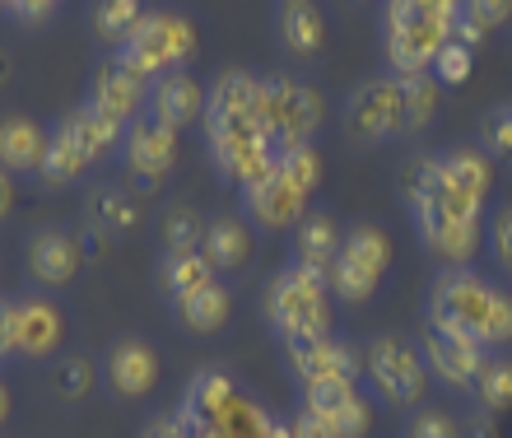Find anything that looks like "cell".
Segmentation results:
<instances>
[{"instance_id": "6da1fadb", "label": "cell", "mask_w": 512, "mask_h": 438, "mask_svg": "<svg viewBox=\"0 0 512 438\" xmlns=\"http://www.w3.org/2000/svg\"><path fill=\"white\" fill-rule=\"evenodd\" d=\"M401 201L410 210L419 243L443 271H461L480 257L485 243V196L466 192L438 168V154H419L401 164Z\"/></svg>"}, {"instance_id": "7a4b0ae2", "label": "cell", "mask_w": 512, "mask_h": 438, "mask_svg": "<svg viewBox=\"0 0 512 438\" xmlns=\"http://www.w3.org/2000/svg\"><path fill=\"white\" fill-rule=\"evenodd\" d=\"M201 126L210 164L233 187L252 182L280 154L266 131V117H261V75H252V70H224L205 89Z\"/></svg>"}, {"instance_id": "3957f363", "label": "cell", "mask_w": 512, "mask_h": 438, "mask_svg": "<svg viewBox=\"0 0 512 438\" xmlns=\"http://www.w3.org/2000/svg\"><path fill=\"white\" fill-rule=\"evenodd\" d=\"M424 322L443 331H457L480 350H508L512 345V294L494 285L489 275L475 266L461 271H438L429 280V299H424Z\"/></svg>"}, {"instance_id": "277c9868", "label": "cell", "mask_w": 512, "mask_h": 438, "mask_svg": "<svg viewBox=\"0 0 512 438\" xmlns=\"http://www.w3.org/2000/svg\"><path fill=\"white\" fill-rule=\"evenodd\" d=\"M317 182H322V154L312 145L280 150L252 182L238 187V215L252 229H266V233L294 229L298 219L312 210Z\"/></svg>"}, {"instance_id": "5b68a950", "label": "cell", "mask_w": 512, "mask_h": 438, "mask_svg": "<svg viewBox=\"0 0 512 438\" xmlns=\"http://www.w3.org/2000/svg\"><path fill=\"white\" fill-rule=\"evenodd\" d=\"M461 0H382L387 75H429L433 56L457 38Z\"/></svg>"}, {"instance_id": "8992f818", "label": "cell", "mask_w": 512, "mask_h": 438, "mask_svg": "<svg viewBox=\"0 0 512 438\" xmlns=\"http://www.w3.org/2000/svg\"><path fill=\"white\" fill-rule=\"evenodd\" d=\"M261 313H266V327L280 336V345L317 336V331H331V289H326V275L284 261L280 271L266 280Z\"/></svg>"}, {"instance_id": "52a82bcc", "label": "cell", "mask_w": 512, "mask_h": 438, "mask_svg": "<svg viewBox=\"0 0 512 438\" xmlns=\"http://www.w3.org/2000/svg\"><path fill=\"white\" fill-rule=\"evenodd\" d=\"M196 52H201V24L187 10H145L140 28L117 56L135 75L159 80V75H173V70H187Z\"/></svg>"}, {"instance_id": "ba28073f", "label": "cell", "mask_w": 512, "mask_h": 438, "mask_svg": "<svg viewBox=\"0 0 512 438\" xmlns=\"http://www.w3.org/2000/svg\"><path fill=\"white\" fill-rule=\"evenodd\" d=\"M340 131H345L350 145H391V140L415 136L401 80L396 75H373V80L354 84L345 108H340Z\"/></svg>"}, {"instance_id": "9c48e42d", "label": "cell", "mask_w": 512, "mask_h": 438, "mask_svg": "<svg viewBox=\"0 0 512 438\" xmlns=\"http://www.w3.org/2000/svg\"><path fill=\"white\" fill-rule=\"evenodd\" d=\"M391 271V238L378 224H350L340 233V252L326 271V289L336 303H368Z\"/></svg>"}, {"instance_id": "30bf717a", "label": "cell", "mask_w": 512, "mask_h": 438, "mask_svg": "<svg viewBox=\"0 0 512 438\" xmlns=\"http://www.w3.org/2000/svg\"><path fill=\"white\" fill-rule=\"evenodd\" d=\"M364 378L368 392L396 411H415L429 397V369L419 359V345L405 336H373L364 350Z\"/></svg>"}, {"instance_id": "8fae6325", "label": "cell", "mask_w": 512, "mask_h": 438, "mask_svg": "<svg viewBox=\"0 0 512 438\" xmlns=\"http://www.w3.org/2000/svg\"><path fill=\"white\" fill-rule=\"evenodd\" d=\"M261 117L275 150H294V145H312V136L322 131L326 103L312 84L294 75H261Z\"/></svg>"}, {"instance_id": "7c38bea8", "label": "cell", "mask_w": 512, "mask_h": 438, "mask_svg": "<svg viewBox=\"0 0 512 438\" xmlns=\"http://www.w3.org/2000/svg\"><path fill=\"white\" fill-rule=\"evenodd\" d=\"M177 131L173 126L154 122V117H135L131 126H126L122 136V164H126V178H131V192L135 196H159L163 182H168V173L177 168Z\"/></svg>"}, {"instance_id": "4fadbf2b", "label": "cell", "mask_w": 512, "mask_h": 438, "mask_svg": "<svg viewBox=\"0 0 512 438\" xmlns=\"http://www.w3.org/2000/svg\"><path fill=\"white\" fill-rule=\"evenodd\" d=\"M284 369L298 387H317V383H359L364 378V355L350 341H340L331 331L303 336V341L284 345Z\"/></svg>"}, {"instance_id": "5bb4252c", "label": "cell", "mask_w": 512, "mask_h": 438, "mask_svg": "<svg viewBox=\"0 0 512 438\" xmlns=\"http://www.w3.org/2000/svg\"><path fill=\"white\" fill-rule=\"evenodd\" d=\"M419 359H424V369H429L433 383L452 387V392H471L475 378H480V369H485V355L489 350H480L475 341H466V336H457V331H443L433 327V322H424V331H419Z\"/></svg>"}, {"instance_id": "9a60e30c", "label": "cell", "mask_w": 512, "mask_h": 438, "mask_svg": "<svg viewBox=\"0 0 512 438\" xmlns=\"http://www.w3.org/2000/svg\"><path fill=\"white\" fill-rule=\"evenodd\" d=\"M145 94H149L145 75H135L122 56L108 52L94 66V75H89V94H84V103H89L94 112H103L108 122L131 126L135 117H145Z\"/></svg>"}, {"instance_id": "2e32d148", "label": "cell", "mask_w": 512, "mask_h": 438, "mask_svg": "<svg viewBox=\"0 0 512 438\" xmlns=\"http://www.w3.org/2000/svg\"><path fill=\"white\" fill-rule=\"evenodd\" d=\"M84 266V243L61 224H42L24 238V271L33 285L42 289H61L70 285Z\"/></svg>"}, {"instance_id": "e0dca14e", "label": "cell", "mask_w": 512, "mask_h": 438, "mask_svg": "<svg viewBox=\"0 0 512 438\" xmlns=\"http://www.w3.org/2000/svg\"><path fill=\"white\" fill-rule=\"evenodd\" d=\"M103 378H108V387L122 401L149 397L163 378L159 350H154L145 336H117V341L108 345V355H103Z\"/></svg>"}, {"instance_id": "ac0fdd59", "label": "cell", "mask_w": 512, "mask_h": 438, "mask_svg": "<svg viewBox=\"0 0 512 438\" xmlns=\"http://www.w3.org/2000/svg\"><path fill=\"white\" fill-rule=\"evenodd\" d=\"M298 406H308L312 415H322L336 438H368V429H373V406H368L359 383L298 387Z\"/></svg>"}, {"instance_id": "d6986e66", "label": "cell", "mask_w": 512, "mask_h": 438, "mask_svg": "<svg viewBox=\"0 0 512 438\" xmlns=\"http://www.w3.org/2000/svg\"><path fill=\"white\" fill-rule=\"evenodd\" d=\"M205 112V84L191 75V70H173V75H159V80H149V94H145V117L154 122L173 126L177 136L187 131V126L201 122Z\"/></svg>"}, {"instance_id": "ffe728a7", "label": "cell", "mask_w": 512, "mask_h": 438, "mask_svg": "<svg viewBox=\"0 0 512 438\" xmlns=\"http://www.w3.org/2000/svg\"><path fill=\"white\" fill-rule=\"evenodd\" d=\"M66 341V313L47 294L14 299V345L24 359H52Z\"/></svg>"}, {"instance_id": "44dd1931", "label": "cell", "mask_w": 512, "mask_h": 438, "mask_svg": "<svg viewBox=\"0 0 512 438\" xmlns=\"http://www.w3.org/2000/svg\"><path fill=\"white\" fill-rule=\"evenodd\" d=\"M340 233L345 229L331 219V210H308V215L289 229V261L303 266V271L326 275L331 261H336V252H340Z\"/></svg>"}, {"instance_id": "7402d4cb", "label": "cell", "mask_w": 512, "mask_h": 438, "mask_svg": "<svg viewBox=\"0 0 512 438\" xmlns=\"http://www.w3.org/2000/svg\"><path fill=\"white\" fill-rule=\"evenodd\" d=\"M275 42L289 61H317L326 47V19L317 10V0H298V5H280L275 10Z\"/></svg>"}, {"instance_id": "603a6c76", "label": "cell", "mask_w": 512, "mask_h": 438, "mask_svg": "<svg viewBox=\"0 0 512 438\" xmlns=\"http://www.w3.org/2000/svg\"><path fill=\"white\" fill-rule=\"evenodd\" d=\"M84 224L98 243H117V238L140 229V201L126 187H94L84 196Z\"/></svg>"}, {"instance_id": "cb8c5ba5", "label": "cell", "mask_w": 512, "mask_h": 438, "mask_svg": "<svg viewBox=\"0 0 512 438\" xmlns=\"http://www.w3.org/2000/svg\"><path fill=\"white\" fill-rule=\"evenodd\" d=\"M252 224H247L243 215H215L205 219V238H201V257L215 266V275L224 280V275L243 271L247 261H252Z\"/></svg>"}, {"instance_id": "d4e9b609", "label": "cell", "mask_w": 512, "mask_h": 438, "mask_svg": "<svg viewBox=\"0 0 512 438\" xmlns=\"http://www.w3.org/2000/svg\"><path fill=\"white\" fill-rule=\"evenodd\" d=\"M42 154H47V126L24 117V112H10L0 117V168L5 173H33L38 178Z\"/></svg>"}, {"instance_id": "484cf974", "label": "cell", "mask_w": 512, "mask_h": 438, "mask_svg": "<svg viewBox=\"0 0 512 438\" xmlns=\"http://www.w3.org/2000/svg\"><path fill=\"white\" fill-rule=\"evenodd\" d=\"M154 280H159L168 308H177L182 299H191L196 289H205L210 280H219V275H215V266H210L201 252H159Z\"/></svg>"}, {"instance_id": "4316f807", "label": "cell", "mask_w": 512, "mask_h": 438, "mask_svg": "<svg viewBox=\"0 0 512 438\" xmlns=\"http://www.w3.org/2000/svg\"><path fill=\"white\" fill-rule=\"evenodd\" d=\"M173 317L191 331V336H219L233 317V289L224 285V280H210V285L196 289L191 299L177 303Z\"/></svg>"}, {"instance_id": "83f0119b", "label": "cell", "mask_w": 512, "mask_h": 438, "mask_svg": "<svg viewBox=\"0 0 512 438\" xmlns=\"http://www.w3.org/2000/svg\"><path fill=\"white\" fill-rule=\"evenodd\" d=\"M61 126L75 136V145H80L84 159H89L94 168L122 150V136H126V126L108 122V117H103V112H94L89 103H80L75 112H66V117H61Z\"/></svg>"}, {"instance_id": "f1b7e54d", "label": "cell", "mask_w": 512, "mask_h": 438, "mask_svg": "<svg viewBox=\"0 0 512 438\" xmlns=\"http://www.w3.org/2000/svg\"><path fill=\"white\" fill-rule=\"evenodd\" d=\"M89 168H94V164L84 159V150L75 145V136H70L66 126H61V117H56V126L47 131V154H42L38 182L47 187V192H56V187H70V182H80Z\"/></svg>"}, {"instance_id": "f546056e", "label": "cell", "mask_w": 512, "mask_h": 438, "mask_svg": "<svg viewBox=\"0 0 512 438\" xmlns=\"http://www.w3.org/2000/svg\"><path fill=\"white\" fill-rule=\"evenodd\" d=\"M140 19H145V0H94L89 5V33L108 52H122L131 33L140 28Z\"/></svg>"}, {"instance_id": "4dcf8cb0", "label": "cell", "mask_w": 512, "mask_h": 438, "mask_svg": "<svg viewBox=\"0 0 512 438\" xmlns=\"http://www.w3.org/2000/svg\"><path fill=\"white\" fill-rule=\"evenodd\" d=\"M471 397H475V406H480V415H489V420L512 411V355L508 350L485 355V369L475 378Z\"/></svg>"}, {"instance_id": "1f68e13d", "label": "cell", "mask_w": 512, "mask_h": 438, "mask_svg": "<svg viewBox=\"0 0 512 438\" xmlns=\"http://www.w3.org/2000/svg\"><path fill=\"white\" fill-rule=\"evenodd\" d=\"M512 19V0H461L457 10V38L466 47L485 42L494 28H503Z\"/></svg>"}, {"instance_id": "d6a6232c", "label": "cell", "mask_w": 512, "mask_h": 438, "mask_svg": "<svg viewBox=\"0 0 512 438\" xmlns=\"http://www.w3.org/2000/svg\"><path fill=\"white\" fill-rule=\"evenodd\" d=\"M205 215L196 206H168L159 219V243L163 252H201Z\"/></svg>"}, {"instance_id": "836d02e7", "label": "cell", "mask_w": 512, "mask_h": 438, "mask_svg": "<svg viewBox=\"0 0 512 438\" xmlns=\"http://www.w3.org/2000/svg\"><path fill=\"white\" fill-rule=\"evenodd\" d=\"M480 150L489 154V164H512V98L480 117Z\"/></svg>"}, {"instance_id": "e575fe53", "label": "cell", "mask_w": 512, "mask_h": 438, "mask_svg": "<svg viewBox=\"0 0 512 438\" xmlns=\"http://www.w3.org/2000/svg\"><path fill=\"white\" fill-rule=\"evenodd\" d=\"M405 89V112H410V131H424L433 122V112H438V94H443V84L433 80V75H396Z\"/></svg>"}, {"instance_id": "d590c367", "label": "cell", "mask_w": 512, "mask_h": 438, "mask_svg": "<svg viewBox=\"0 0 512 438\" xmlns=\"http://www.w3.org/2000/svg\"><path fill=\"white\" fill-rule=\"evenodd\" d=\"M52 392L56 401H84L94 392V364L84 355H70L61 364H52Z\"/></svg>"}, {"instance_id": "8d00e7d4", "label": "cell", "mask_w": 512, "mask_h": 438, "mask_svg": "<svg viewBox=\"0 0 512 438\" xmlns=\"http://www.w3.org/2000/svg\"><path fill=\"white\" fill-rule=\"evenodd\" d=\"M485 247L494 266L512 280V201H503L494 215H485Z\"/></svg>"}, {"instance_id": "74e56055", "label": "cell", "mask_w": 512, "mask_h": 438, "mask_svg": "<svg viewBox=\"0 0 512 438\" xmlns=\"http://www.w3.org/2000/svg\"><path fill=\"white\" fill-rule=\"evenodd\" d=\"M471 52H475V47H466L461 38H452L443 52L433 56L429 75L443 84V89H447V84H466V75H471Z\"/></svg>"}, {"instance_id": "f35d334b", "label": "cell", "mask_w": 512, "mask_h": 438, "mask_svg": "<svg viewBox=\"0 0 512 438\" xmlns=\"http://www.w3.org/2000/svg\"><path fill=\"white\" fill-rule=\"evenodd\" d=\"M405 438H461L457 420L438 406H415L410 411V425H405Z\"/></svg>"}, {"instance_id": "ab89813d", "label": "cell", "mask_w": 512, "mask_h": 438, "mask_svg": "<svg viewBox=\"0 0 512 438\" xmlns=\"http://www.w3.org/2000/svg\"><path fill=\"white\" fill-rule=\"evenodd\" d=\"M61 5H66V0H14L10 14L14 19H24V24H47Z\"/></svg>"}, {"instance_id": "60d3db41", "label": "cell", "mask_w": 512, "mask_h": 438, "mask_svg": "<svg viewBox=\"0 0 512 438\" xmlns=\"http://www.w3.org/2000/svg\"><path fill=\"white\" fill-rule=\"evenodd\" d=\"M289 434H294V438H336V434H331V425H326L322 415H312L308 406H298V411H294Z\"/></svg>"}, {"instance_id": "b9f144b4", "label": "cell", "mask_w": 512, "mask_h": 438, "mask_svg": "<svg viewBox=\"0 0 512 438\" xmlns=\"http://www.w3.org/2000/svg\"><path fill=\"white\" fill-rule=\"evenodd\" d=\"M14 355H19V345H14V299L0 294V364Z\"/></svg>"}, {"instance_id": "7bdbcfd3", "label": "cell", "mask_w": 512, "mask_h": 438, "mask_svg": "<svg viewBox=\"0 0 512 438\" xmlns=\"http://www.w3.org/2000/svg\"><path fill=\"white\" fill-rule=\"evenodd\" d=\"M135 438H182V429H177V415H154L145 429Z\"/></svg>"}, {"instance_id": "ee69618b", "label": "cell", "mask_w": 512, "mask_h": 438, "mask_svg": "<svg viewBox=\"0 0 512 438\" xmlns=\"http://www.w3.org/2000/svg\"><path fill=\"white\" fill-rule=\"evenodd\" d=\"M461 438H499V425H494L489 415H475L471 425L461 429Z\"/></svg>"}, {"instance_id": "f6af8a7d", "label": "cell", "mask_w": 512, "mask_h": 438, "mask_svg": "<svg viewBox=\"0 0 512 438\" xmlns=\"http://www.w3.org/2000/svg\"><path fill=\"white\" fill-rule=\"evenodd\" d=\"M10 210H14V173L0 168V224L10 219Z\"/></svg>"}, {"instance_id": "bcb514c9", "label": "cell", "mask_w": 512, "mask_h": 438, "mask_svg": "<svg viewBox=\"0 0 512 438\" xmlns=\"http://www.w3.org/2000/svg\"><path fill=\"white\" fill-rule=\"evenodd\" d=\"M10 411H14V397H10V387H5V378H0V429H5Z\"/></svg>"}, {"instance_id": "7dc6e473", "label": "cell", "mask_w": 512, "mask_h": 438, "mask_svg": "<svg viewBox=\"0 0 512 438\" xmlns=\"http://www.w3.org/2000/svg\"><path fill=\"white\" fill-rule=\"evenodd\" d=\"M10 75H14V66H10V52H5V47H0V89H5V84H10Z\"/></svg>"}, {"instance_id": "c3c4849f", "label": "cell", "mask_w": 512, "mask_h": 438, "mask_svg": "<svg viewBox=\"0 0 512 438\" xmlns=\"http://www.w3.org/2000/svg\"><path fill=\"white\" fill-rule=\"evenodd\" d=\"M10 5H14V0H0V14H10Z\"/></svg>"}, {"instance_id": "681fc988", "label": "cell", "mask_w": 512, "mask_h": 438, "mask_svg": "<svg viewBox=\"0 0 512 438\" xmlns=\"http://www.w3.org/2000/svg\"><path fill=\"white\" fill-rule=\"evenodd\" d=\"M280 5H298V0H280Z\"/></svg>"}, {"instance_id": "f907efd6", "label": "cell", "mask_w": 512, "mask_h": 438, "mask_svg": "<svg viewBox=\"0 0 512 438\" xmlns=\"http://www.w3.org/2000/svg\"><path fill=\"white\" fill-rule=\"evenodd\" d=\"M508 24H512V19H508Z\"/></svg>"}]
</instances>
